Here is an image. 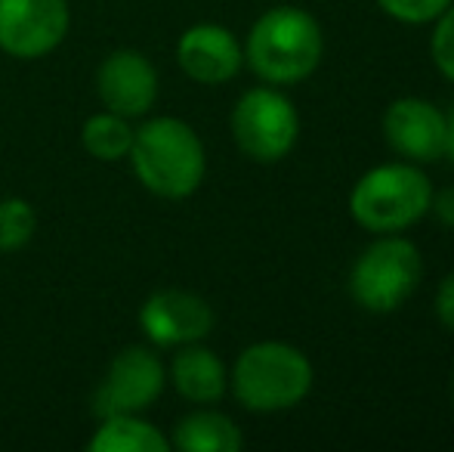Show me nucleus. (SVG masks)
Wrapping results in <instances>:
<instances>
[{
  "label": "nucleus",
  "instance_id": "nucleus-1",
  "mask_svg": "<svg viewBox=\"0 0 454 452\" xmlns=\"http://www.w3.org/2000/svg\"><path fill=\"white\" fill-rule=\"evenodd\" d=\"M127 158L137 180L158 199H189L207 170V155L195 127L170 115L137 127Z\"/></svg>",
  "mask_w": 454,
  "mask_h": 452
},
{
  "label": "nucleus",
  "instance_id": "nucleus-2",
  "mask_svg": "<svg viewBox=\"0 0 454 452\" xmlns=\"http://www.w3.org/2000/svg\"><path fill=\"white\" fill-rule=\"evenodd\" d=\"M325 53L322 25L300 6H272L254 22L245 44V62L263 81L300 84L318 68Z\"/></svg>",
  "mask_w": 454,
  "mask_h": 452
},
{
  "label": "nucleus",
  "instance_id": "nucleus-3",
  "mask_svg": "<svg viewBox=\"0 0 454 452\" xmlns=\"http://www.w3.org/2000/svg\"><path fill=\"white\" fill-rule=\"evenodd\" d=\"M312 362L300 347L285 341H257L239 353L229 375L232 393L251 412L294 409L312 391Z\"/></svg>",
  "mask_w": 454,
  "mask_h": 452
},
{
  "label": "nucleus",
  "instance_id": "nucleus-4",
  "mask_svg": "<svg viewBox=\"0 0 454 452\" xmlns=\"http://www.w3.org/2000/svg\"><path fill=\"white\" fill-rule=\"evenodd\" d=\"M433 202V183L414 162L377 164L349 193V214L371 233H402L414 226Z\"/></svg>",
  "mask_w": 454,
  "mask_h": 452
},
{
  "label": "nucleus",
  "instance_id": "nucleus-5",
  "mask_svg": "<svg viewBox=\"0 0 454 452\" xmlns=\"http://www.w3.org/2000/svg\"><path fill=\"white\" fill-rule=\"evenodd\" d=\"M424 260L414 242L389 233L368 245L349 270V295L368 313H393L418 291Z\"/></svg>",
  "mask_w": 454,
  "mask_h": 452
},
{
  "label": "nucleus",
  "instance_id": "nucleus-6",
  "mask_svg": "<svg viewBox=\"0 0 454 452\" xmlns=\"http://www.w3.org/2000/svg\"><path fill=\"white\" fill-rule=\"evenodd\" d=\"M232 137L247 158L275 164L297 146L300 115L275 87H254L232 109Z\"/></svg>",
  "mask_w": 454,
  "mask_h": 452
},
{
  "label": "nucleus",
  "instance_id": "nucleus-7",
  "mask_svg": "<svg viewBox=\"0 0 454 452\" xmlns=\"http://www.w3.org/2000/svg\"><path fill=\"white\" fill-rule=\"evenodd\" d=\"M164 381H168V372L149 347L121 350L108 362L106 378L93 397V412L99 418L139 416L161 397Z\"/></svg>",
  "mask_w": 454,
  "mask_h": 452
},
{
  "label": "nucleus",
  "instance_id": "nucleus-8",
  "mask_svg": "<svg viewBox=\"0 0 454 452\" xmlns=\"http://www.w3.org/2000/svg\"><path fill=\"white\" fill-rule=\"evenodd\" d=\"M66 0H0V50L12 59H41L68 35Z\"/></svg>",
  "mask_w": 454,
  "mask_h": 452
},
{
  "label": "nucleus",
  "instance_id": "nucleus-9",
  "mask_svg": "<svg viewBox=\"0 0 454 452\" xmlns=\"http://www.w3.org/2000/svg\"><path fill=\"white\" fill-rule=\"evenodd\" d=\"M139 329L158 347H183L214 332V310L201 295L185 289H161L145 297Z\"/></svg>",
  "mask_w": 454,
  "mask_h": 452
},
{
  "label": "nucleus",
  "instance_id": "nucleus-10",
  "mask_svg": "<svg viewBox=\"0 0 454 452\" xmlns=\"http://www.w3.org/2000/svg\"><path fill=\"white\" fill-rule=\"evenodd\" d=\"M383 137L405 162H439L445 155V112L430 99L402 97L383 115Z\"/></svg>",
  "mask_w": 454,
  "mask_h": 452
},
{
  "label": "nucleus",
  "instance_id": "nucleus-11",
  "mask_svg": "<svg viewBox=\"0 0 454 452\" xmlns=\"http://www.w3.org/2000/svg\"><path fill=\"white\" fill-rule=\"evenodd\" d=\"M176 62L198 84H226L245 66V47L239 37L216 22H198L183 31L176 41Z\"/></svg>",
  "mask_w": 454,
  "mask_h": 452
},
{
  "label": "nucleus",
  "instance_id": "nucleus-12",
  "mask_svg": "<svg viewBox=\"0 0 454 452\" xmlns=\"http://www.w3.org/2000/svg\"><path fill=\"white\" fill-rule=\"evenodd\" d=\"M96 93L108 112L139 118L158 99V72L139 50H114L96 72Z\"/></svg>",
  "mask_w": 454,
  "mask_h": 452
},
{
  "label": "nucleus",
  "instance_id": "nucleus-13",
  "mask_svg": "<svg viewBox=\"0 0 454 452\" xmlns=\"http://www.w3.org/2000/svg\"><path fill=\"white\" fill-rule=\"evenodd\" d=\"M168 378L174 381L180 397L198 406L220 403L229 387V372H226V366H223V360L214 350L201 347L198 341L183 344V347L176 350Z\"/></svg>",
  "mask_w": 454,
  "mask_h": 452
},
{
  "label": "nucleus",
  "instance_id": "nucleus-14",
  "mask_svg": "<svg viewBox=\"0 0 454 452\" xmlns=\"http://www.w3.org/2000/svg\"><path fill=\"white\" fill-rule=\"evenodd\" d=\"M170 443L183 452H239L245 447V437L229 416L216 409H198L180 418Z\"/></svg>",
  "mask_w": 454,
  "mask_h": 452
},
{
  "label": "nucleus",
  "instance_id": "nucleus-15",
  "mask_svg": "<svg viewBox=\"0 0 454 452\" xmlns=\"http://www.w3.org/2000/svg\"><path fill=\"white\" fill-rule=\"evenodd\" d=\"M90 452H168L170 440L152 422L139 416H108L99 418L93 431Z\"/></svg>",
  "mask_w": 454,
  "mask_h": 452
},
{
  "label": "nucleus",
  "instance_id": "nucleus-16",
  "mask_svg": "<svg viewBox=\"0 0 454 452\" xmlns=\"http://www.w3.org/2000/svg\"><path fill=\"white\" fill-rule=\"evenodd\" d=\"M133 133H137V127H130V118L106 109L84 121L81 143H84V149L90 152L96 162H124L130 155Z\"/></svg>",
  "mask_w": 454,
  "mask_h": 452
},
{
  "label": "nucleus",
  "instance_id": "nucleus-17",
  "mask_svg": "<svg viewBox=\"0 0 454 452\" xmlns=\"http://www.w3.org/2000/svg\"><path fill=\"white\" fill-rule=\"evenodd\" d=\"M37 229V214L35 208L28 205L19 195H10V199H0V254L19 251L31 242Z\"/></svg>",
  "mask_w": 454,
  "mask_h": 452
},
{
  "label": "nucleus",
  "instance_id": "nucleus-18",
  "mask_svg": "<svg viewBox=\"0 0 454 452\" xmlns=\"http://www.w3.org/2000/svg\"><path fill=\"white\" fill-rule=\"evenodd\" d=\"M454 0H377L387 16H393L395 22L405 25H424V22H436Z\"/></svg>",
  "mask_w": 454,
  "mask_h": 452
},
{
  "label": "nucleus",
  "instance_id": "nucleus-19",
  "mask_svg": "<svg viewBox=\"0 0 454 452\" xmlns=\"http://www.w3.org/2000/svg\"><path fill=\"white\" fill-rule=\"evenodd\" d=\"M430 50H433V62H436L439 72L449 81H454V4L439 16Z\"/></svg>",
  "mask_w": 454,
  "mask_h": 452
},
{
  "label": "nucleus",
  "instance_id": "nucleus-20",
  "mask_svg": "<svg viewBox=\"0 0 454 452\" xmlns=\"http://www.w3.org/2000/svg\"><path fill=\"white\" fill-rule=\"evenodd\" d=\"M436 316L449 332H454V270L442 279L436 291Z\"/></svg>",
  "mask_w": 454,
  "mask_h": 452
},
{
  "label": "nucleus",
  "instance_id": "nucleus-21",
  "mask_svg": "<svg viewBox=\"0 0 454 452\" xmlns=\"http://www.w3.org/2000/svg\"><path fill=\"white\" fill-rule=\"evenodd\" d=\"M430 211H436V218L442 220V224L449 226V229H454V186H449V189H442V193L433 195Z\"/></svg>",
  "mask_w": 454,
  "mask_h": 452
},
{
  "label": "nucleus",
  "instance_id": "nucleus-22",
  "mask_svg": "<svg viewBox=\"0 0 454 452\" xmlns=\"http://www.w3.org/2000/svg\"><path fill=\"white\" fill-rule=\"evenodd\" d=\"M445 155L454 162V109L445 115Z\"/></svg>",
  "mask_w": 454,
  "mask_h": 452
},
{
  "label": "nucleus",
  "instance_id": "nucleus-23",
  "mask_svg": "<svg viewBox=\"0 0 454 452\" xmlns=\"http://www.w3.org/2000/svg\"><path fill=\"white\" fill-rule=\"evenodd\" d=\"M451 406H454V372H451Z\"/></svg>",
  "mask_w": 454,
  "mask_h": 452
}]
</instances>
